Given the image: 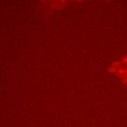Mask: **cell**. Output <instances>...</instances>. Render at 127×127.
<instances>
[{
	"label": "cell",
	"mask_w": 127,
	"mask_h": 127,
	"mask_svg": "<svg viewBox=\"0 0 127 127\" xmlns=\"http://www.w3.org/2000/svg\"><path fill=\"white\" fill-rule=\"evenodd\" d=\"M110 71L127 85V55L113 64Z\"/></svg>",
	"instance_id": "6da1fadb"
}]
</instances>
